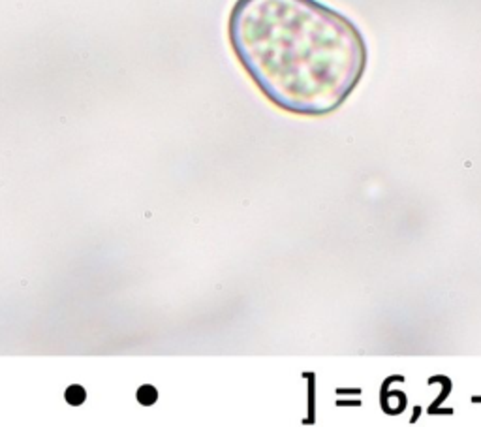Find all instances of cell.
I'll return each instance as SVG.
<instances>
[{
  "label": "cell",
  "instance_id": "3957f363",
  "mask_svg": "<svg viewBox=\"0 0 481 427\" xmlns=\"http://www.w3.org/2000/svg\"><path fill=\"white\" fill-rule=\"evenodd\" d=\"M64 399H66V403H70L72 406H79V405H83L85 399H87V392H85L83 386L73 384V386H70V388L66 390Z\"/></svg>",
  "mask_w": 481,
  "mask_h": 427
},
{
  "label": "cell",
  "instance_id": "7a4b0ae2",
  "mask_svg": "<svg viewBox=\"0 0 481 427\" xmlns=\"http://www.w3.org/2000/svg\"><path fill=\"white\" fill-rule=\"evenodd\" d=\"M135 397H137V403L143 406H151L156 403L158 399V392L154 386H151V384H143L139 390H137V394H135Z\"/></svg>",
  "mask_w": 481,
  "mask_h": 427
},
{
  "label": "cell",
  "instance_id": "6da1fadb",
  "mask_svg": "<svg viewBox=\"0 0 481 427\" xmlns=\"http://www.w3.org/2000/svg\"><path fill=\"white\" fill-rule=\"evenodd\" d=\"M228 36L262 94L303 117L336 111L369 62L357 25L319 0H237Z\"/></svg>",
  "mask_w": 481,
  "mask_h": 427
}]
</instances>
